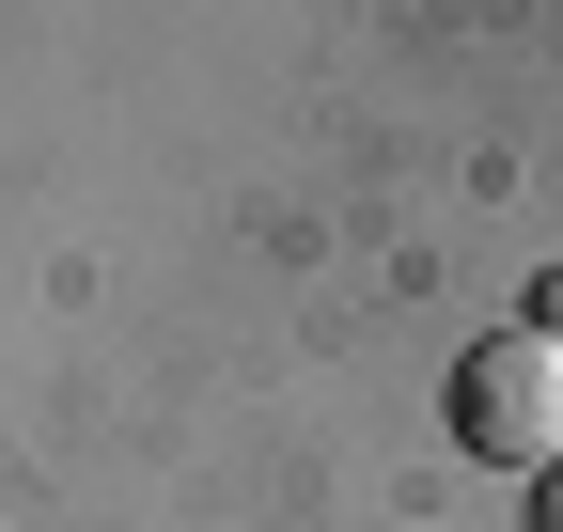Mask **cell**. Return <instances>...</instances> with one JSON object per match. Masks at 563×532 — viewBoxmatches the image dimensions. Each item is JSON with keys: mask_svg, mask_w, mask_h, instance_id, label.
Segmentation results:
<instances>
[{"mask_svg": "<svg viewBox=\"0 0 563 532\" xmlns=\"http://www.w3.org/2000/svg\"><path fill=\"white\" fill-rule=\"evenodd\" d=\"M454 439L485 470H563V345L548 329H485L454 361Z\"/></svg>", "mask_w": 563, "mask_h": 532, "instance_id": "6da1fadb", "label": "cell"}, {"mask_svg": "<svg viewBox=\"0 0 563 532\" xmlns=\"http://www.w3.org/2000/svg\"><path fill=\"white\" fill-rule=\"evenodd\" d=\"M517 329H548V345H563V266H548V282H532V313H517Z\"/></svg>", "mask_w": 563, "mask_h": 532, "instance_id": "7a4b0ae2", "label": "cell"}, {"mask_svg": "<svg viewBox=\"0 0 563 532\" xmlns=\"http://www.w3.org/2000/svg\"><path fill=\"white\" fill-rule=\"evenodd\" d=\"M532 532H563V470H532Z\"/></svg>", "mask_w": 563, "mask_h": 532, "instance_id": "3957f363", "label": "cell"}]
</instances>
